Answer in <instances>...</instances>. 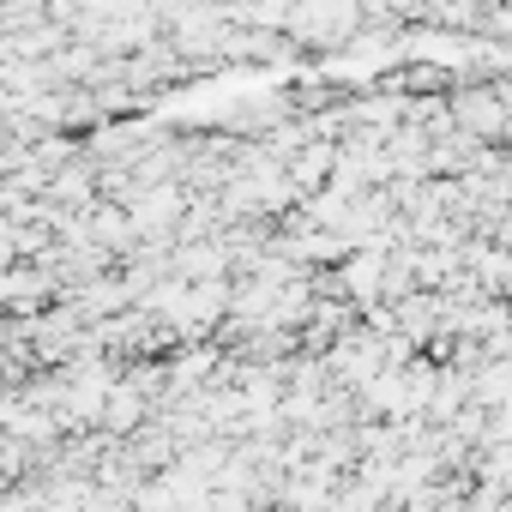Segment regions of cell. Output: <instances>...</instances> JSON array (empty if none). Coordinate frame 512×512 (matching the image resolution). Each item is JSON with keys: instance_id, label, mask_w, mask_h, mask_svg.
<instances>
[{"instance_id": "1", "label": "cell", "mask_w": 512, "mask_h": 512, "mask_svg": "<svg viewBox=\"0 0 512 512\" xmlns=\"http://www.w3.org/2000/svg\"><path fill=\"white\" fill-rule=\"evenodd\" d=\"M458 115H464L476 133H482V127H488V133L500 127V103H494V97H482V91H476V97H464V103H458Z\"/></svg>"}]
</instances>
